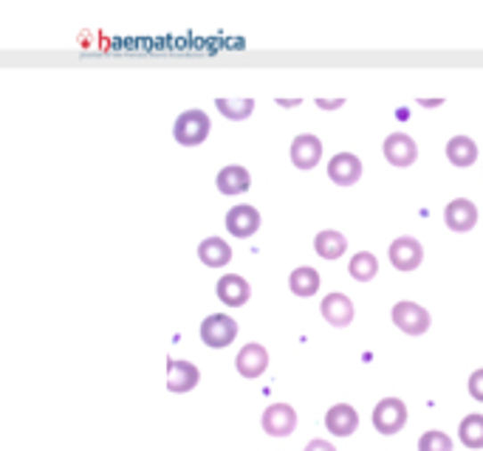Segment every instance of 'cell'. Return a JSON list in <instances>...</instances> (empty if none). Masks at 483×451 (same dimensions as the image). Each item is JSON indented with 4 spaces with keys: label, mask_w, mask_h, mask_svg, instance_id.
Masks as SVG:
<instances>
[{
    "label": "cell",
    "mask_w": 483,
    "mask_h": 451,
    "mask_svg": "<svg viewBox=\"0 0 483 451\" xmlns=\"http://www.w3.org/2000/svg\"><path fill=\"white\" fill-rule=\"evenodd\" d=\"M209 130H212V122H209V116L204 110H184L176 119L173 125V136L181 147H198V144H204L209 139Z\"/></svg>",
    "instance_id": "6da1fadb"
},
{
    "label": "cell",
    "mask_w": 483,
    "mask_h": 451,
    "mask_svg": "<svg viewBox=\"0 0 483 451\" xmlns=\"http://www.w3.org/2000/svg\"><path fill=\"white\" fill-rule=\"evenodd\" d=\"M453 448H455L453 438L441 429H430L419 438V451H453Z\"/></svg>",
    "instance_id": "d4e9b609"
},
{
    "label": "cell",
    "mask_w": 483,
    "mask_h": 451,
    "mask_svg": "<svg viewBox=\"0 0 483 451\" xmlns=\"http://www.w3.org/2000/svg\"><path fill=\"white\" fill-rule=\"evenodd\" d=\"M235 370L241 378H249V381H255L260 378L266 370H269V350H266L263 344L258 342H249L238 350V356H235Z\"/></svg>",
    "instance_id": "8992f818"
},
{
    "label": "cell",
    "mask_w": 483,
    "mask_h": 451,
    "mask_svg": "<svg viewBox=\"0 0 483 451\" xmlns=\"http://www.w3.org/2000/svg\"><path fill=\"white\" fill-rule=\"evenodd\" d=\"M371 421H373V429L379 434H385V438H393V434H398L405 426H407V404L402 398H381L379 404L373 407V415H371Z\"/></svg>",
    "instance_id": "7a4b0ae2"
},
{
    "label": "cell",
    "mask_w": 483,
    "mask_h": 451,
    "mask_svg": "<svg viewBox=\"0 0 483 451\" xmlns=\"http://www.w3.org/2000/svg\"><path fill=\"white\" fill-rule=\"evenodd\" d=\"M291 164L297 170H314L316 164L323 161V141L311 136V133H299V136L291 141Z\"/></svg>",
    "instance_id": "8fae6325"
},
{
    "label": "cell",
    "mask_w": 483,
    "mask_h": 451,
    "mask_svg": "<svg viewBox=\"0 0 483 451\" xmlns=\"http://www.w3.org/2000/svg\"><path fill=\"white\" fill-rule=\"evenodd\" d=\"M289 288L294 296L308 299L320 291V274H316V269H311V265H299V269H294L289 277Z\"/></svg>",
    "instance_id": "44dd1931"
},
{
    "label": "cell",
    "mask_w": 483,
    "mask_h": 451,
    "mask_svg": "<svg viewBox=\"0 0 483 451\" xmlns=\"http://www.w3.org/2000/svg\"><path fill=\"white\" fill-rule=\"evenodd\" d=\"M198 260H201L207 269H226L232 262V246L224 238H207L198 246Z\"/></svg>",
    "instance_id": "ac0fdd59"
},
{
    "label": "cell",
    "mask_w": 483,
    "mask_h": 451,
    "mask_svg": "<svg viewBox=\"0 0 483 451\" xmlns=\"http://www.w3.org/2000/svg\"><path fill=\"white\" fill-rule=\"evenodd\" d=\"M215 108H218V113L224 116V119L243 122L255 113V99H218Z\"/></svg>",
    "instance_id": "cb8c5ba5"
},
{
    "label": "cell",
    "mask_w": 483,
    "mask_h": 451,
    "mask_svg": "<svg viewBox=\"0 0 483 451\" xmlns=\"http://www.w3.org/2000/svg\"><path fill=\"white\" fill-rule=\"evenodd\" d=\"M419 105H422V108H441L444 99H419Z\"/></svg>",
    "instance_id": "f1b7e54d"
},
{
    "label": "cell",
    "mask_w": 483,
    "mask_h": 451,
    "mask_svg": "<svg viewBox=\"0 0 483 451\" xmlns=\"http://www.w3.org/2000/svg\"><path fill=\"white\" fill-rule=\"evenodd\" d=\"M328 178L337 183V187H354L362 178V161L354 153H337L328 161Z\"/></svg>",
    "instance_id": "2e32d148"
},
{
    "label": "cell",
    "mask_w": 483,
    "mask_h": 451,
    "mask_svg": "<svg viewBox=\"0 0 483 451\" xmlns=\"http://www.w3.org/2000/svg\"><path fill=\"white\" fill-rule=\"evenodd\" d=\"M314 252L323 260H340L348 252V238L337 229H325L314 238Z\"/></svg>",
    "instance_id": "d6986e66"
},
{
    "label": "cell",
    "mask_w": 483,
    "mask_h": 451,
    "mask_svg": "<svg viewBox=\"0 0 483 451\" xmlns=\"http://www.w3.org/2000/svg\"><path fill=\"white\" fill-rule=\"evenodd\" d=\"M215 294L226 305V308H243L252 296V286L241 277V274H224L215 286Z\"/></svg>",
    "instance_id": "5bb4252c"
},
{
    "label": "cell",
    "mask_w": 483,
    "mask_h": 451,
    "mask_svg": "<svg viewBox=\"0 0 483 451\" xmlns=\"http://www.w3.org/2000/svg\"><path fill=\"white\" fill-rule=\"evenodd\" d=\"M348 274H351L356 282H371V279H376V274H379V260H376V254H371V252H356V254L351 257V262H348Z\"/></svg>",
    "instance_id": "603a6c76"
},
{
    "label": "cell",
    "mask_w": 483,
    "mask_h": 451,
    "mask_svg": "<svg viewBox=\"0 0 483 451\" xmlns=\"http://www.w3.org/2000/svg\"><path fill=\"white\" fill-rule=\"evenodd\" d=\"M198 383H201V370H198L192 361L173 358L168 364V390L170 392L184 395V392H192Z\"/></svg>",
    "instance_id": "30bf717a"
},
{
    "label": "cell",
    "mask_w": 483,
    "mask_h": 451,
    "mask_svg": "<svg viewBox=\"0 0 483 451\" xmlns=\"http://www.w3.org/2000/svg\"><path fill=\"white\" fill-rule=\"evenodd\" d=\"M215 187H218L221 195L235 197V195L249 192V187H252V175H249L246 166L229 164V166H224V170L218 173V178H215Z\"/></svg>",
    "instance_id": "e0dca14e"
},
{
    "label": "cell",
    "mask_w": 483,
    "mask_h": 451,
    "mask_svg": "<svg viewBox=\"0 0 483 451\" xmlns=\"http://www.w3.org/2000/svg\"><path fill=\"white\" fill-rule=\"evenodd\" d=\"M381 153H385V158L393 166H402L405 170V166H413L415 158H419V144H415L407 133H390L385 144H381Z\"/></svg>",
    "instance_id": "9c48e42d"
},
{
    "label": "cell",
    "mask_w": 483,
    "mask_h": 451,
    "mask_svg": "<svg viewBox=\"0 0 483 451\" xmlns=\"http://www.w3.org/2000/svg\"><path fill=\"white\" fill-rule=\"evenodd\" d=\"M277 105H280V108H297L299 99H277Z\"/></svg>",
    "instance_id": "f546056e"
},
{
    "label": "cell",
    "mask_w": 483,
    "mask_h": 451,
    "mask_svg": "<svg viewBox=\"0 0 483 451\" xmlns=\"http://www.w3.org/2000/svg\"><path fill=\"white\" fill-rule=\"evenodd\" d=\"M345 105V99H316V108L320 110H340Z\"/></svg>",
    "instance_id": "83f0119b"
},
{
    "label": "cell",
    "mask_w": 483,
    "mask_h": 451,
    "mask_svg": "<svg viewBox=\"0 0 483 451\" xmlns=\"http://www.w3.org/2000/svg\"><path fill=\"white\" fill-rule=\"evenodd\" d=\"M390 319H393V325H396L398 330L407 333V336H424V333L430 330V325H432V316L427 313V308L410 302V299L393 305Z\"/></svg>",
    "instance_id": "3957f363"
},
{
    "label": "cell",
    "mask_w": 483,
    "mask_h": 451,
    "mask_svg": "<svg viewBox=\"0 0 483 451\" xmlns=\"http://www.w3.org/2000/svg\"><path fill=\"white\" fill-rule=\"evenodd\" d=\"M320 313H323V319L331 325V327H348L354 322V302L348 299L345 294H328L323 299V305H320Z\"/></svg>",
    "instance_id": "9a60e30c"
},
{
    "label": "cell",
    "mask_w": 483,
    "mask_h": 451,
    "mask_svg": "<svg viewBox=\"0 0 483 451\" xmlns=\"http://www.w3.org/2000/svg\"><path fill=\"white\" fill-rule=\"evenodd\" d=\"M238 339V322L226 313H212L201 322V342L212 350H224Z\"/></svg>",
    "instance_id": "277c9868"
},
{
    "label": "cell",
    "mask_w": 483,
    "mask_h": 451,
    "mask_svg": "<svg viewBox=\"0 0 483 451\" xmlns=\"http://www.w3.org/2000/svg\"><path fill=\"white\" fill-rule=\"evenodd\" d=\"M258 229H260V212L255 206L238 204V206H232L226 212V231L232 238L246 240V238L258 235Z\"/></svg>",
    "instance_id": "ba28073f"
},
{
    "label": "cell",
    "mask_w": 483,
    "mask_h": 451,
    "mask_svg": "<svg viewBox=\"0 0 483 451\" xmlns=\"http://www.w3.org/2000/svg\"><path fill=\"white\" fill-rule=\"evenodd\" d=\"M260 426L269 438H291L297 429V412L291 404H272L263 409Z\"/></svg>",
    "instance_id": "5b68a950"
},
{
    "label": "cell",
    "mask_w": 483,
    "mask_h": 451,
    "mask_svg": "<svg viewBox=\"0 0 483 451\" xmlns=\"http://www.w3.org/2000/svg\"><path fill=\"white\" fill-rule=\"evenodd\" d=\"M446 158L453 166L466 170V166H472L478 161V144L470 136H453L446 141Z\"/></svg>",
    "instance_id": "ffe728a7"
},
{
    "label": "cell",
    "mask_w": 483,
    "mask_h": 451,
    "mask_svg": "<svg viewBox=\"0 0 483 451\" xmlns=\"http://www.w3.org/2000/svg\"><path fill=\"white\" fill-rule=\"evenodd\" d=\"M444 223L463 235V231H472L478 226V206L470 197H455L453 204H446L444 209Z\"/></svg>",
    "instance_id": "7c38bea8"
},
{
    "label": "cell",
    "mask_w": 483,
    "mask_h": 451,
    "mask_svg": "<svg viewBox=\"0 0 483 451\" xmlns=\"http://www.w3.org/2000/svg\"><path fill=\"white\" fill-rule=\"evenodd\" d=\"M466 390H470V395L478 400V404H483V366L470 375V381H466Z\"/></svg>",
    "instance_id": "484cf974"
},
{
    "label": "cell",
    "mask_w": 483,
    "mask_h": 451,
    "mask_svg": "<svg viewBox=\"0 0 483 451\" xmlns=\"http://www.w3.org/2000/svg\"><path fill=\"white\" fill-rule=\"evenodd\" d=\"M303 451H337V446H334V443H328V440H323V438H314V440L306 443Z\"/></svg>",
    "instance_id": "4316f807"
},
{
    "label": "cell",
    "mask_w": 483,
    "mask_h": 451,
    "mask_svg": "<svg viewBox=\"0 0 483 451\" xmlns=\"http://www.w3.org/2000/svg\"><path fill=\"white\" fill-rule=\"evenodd\" d=\"M458 440L472 448V451H480L483 448V415L480 412H470L466 417H461L458 423Z\"/></svg>",
    "instance_id": "7402d4cb"
},
{
    "label": "cell",
    "mask_w": 483,
    "mask_h": 451,
    "mask_svg": "<svg viewBox=\"0 0 483 451\" xmlns=\"http://www.w3.org/2000/svg\"><path fill=\"white\" fill-rule=\"evenodd\" d=\"M388 257L396 271H415L424 262V246L415 238H396L388 248Z\"/></svg>",
    "instance_id": "52a82bcc"
},
{
    "label": "cell",
    "mask_w": 483,
    "mask_h": 451,
    "mask_svg": "<svg viewBox=\"0 0 483 451\" xmlns=\"http://www.w3.org/2000/svg\"><path fill=\"white\" fill-rule=\"evenodd\" d=\"M325 429L334 438H351L359 429V412L351 404H334L325 412Z\"/></svg>",
    "instance_id": "4fadbf2b"
}]
</instances>
